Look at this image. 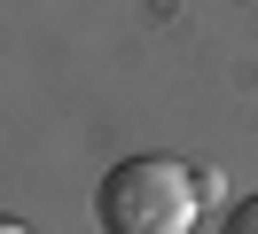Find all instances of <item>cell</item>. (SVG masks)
I'll return each mask as SVG.
<instances>
[{
	"mask_svg": "<svg viewBox=\"0 0 258 234\" xmlns=\"http://www.w3.org/2000/svg\"><path fill=\"white\" fill-rule=\"evenodd\" d=\"M0 234H32V226H16V218H0Z\"/></svg>",
	"mask_w": 258,
	"mask_h": 234,
	"instance_id": "3",
	"label": "cell"
},
{
	"mask_svg": "<svg viewBox=\"0 0 258 234\" xmlns=\"http://www.w3.org/2000/svg\"><path fill=\"white\" fill-rule=\"evenodd\" d=\"M219 234H258V195H242L235 211H227V226H219Z\"/></svg>",
	"mask_w": 258,
	"mask_h": 234,
	"instance_id": "2",
	"label": "cell"
},
{
	"mask_svg": "<svg viewBox=\"0 0 258 234\" xmlns=\"http://www.w3.org/2000/svg\"><path fill=\"white\" fill-rule=\"evenodd\" d=\"M196 211H204L196 203V180L172 156H125V164H110V180L94 195L102 234H188Z\"/></svg>",
	"mask_w": 258,
	"mask_h": 234,
	"instance_id": "1",
	"label": "cell"
}]
</instances>
